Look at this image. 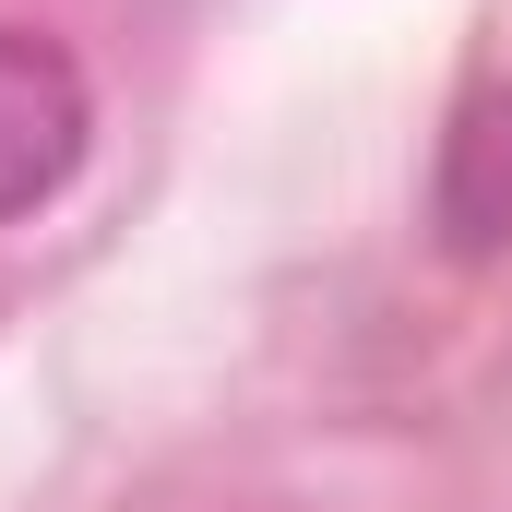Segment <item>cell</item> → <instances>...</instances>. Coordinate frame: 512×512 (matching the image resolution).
I'll return each instance as SVG.
<instances>
[{
    "label": "cell",
    "instance_id": "obj_2",
    "mask_svg": "<svg viewBox=\"0 0 512 512\" xmlns=\"http://www.w3.org/2000/svg\"><path fill=\"white\" fill-rule=\"evenodd\" d=\"M429 215H441V251H465V262L512 251V84H477V96L453 108Z\"/></svg>",
    "mask_w": 512,
    "mask_h": 512
},
{
    "label": "cell",
    "instance_id": "obj_1",
    "mask_svg": "<svg viewBox=\"0 0 512 512\" xmlns=\"http://www.w3.org/2000/svg\"><path fill=\"white\" fill-rule=\"evenodd\" d=\"M96 143V96H84V60L36 24H0V227L36 215L48 191H72Z\"/></svg>",
    "mask_w": 512,
    "mask_h": 512
}]
</instances>
